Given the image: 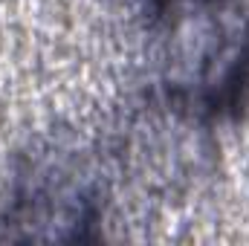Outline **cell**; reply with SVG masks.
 Wrapping results in <instances>:
<instances>
[{"instance_id": "cell-1", "label": "cell", "mask_w": 249, "mask_h": 246, "mask_svg": "<svg viewBox=\"0 0 249 246\" xmlns=\"http://www.w3.org/2000/svg\"><path fill=\"white\" fill-rule=\"evenodd\" d=\"M145 105L214 130L249 110V0H136Z\"/></svg>"}, {"instance_id": "cell-2", "label": "cell", "mask_w": 249, "mask_h": 246, "mask_svg": "<svg viewBox=\"0 0 249 246\" xmlns=\"http://www.w3.org/2000/svg\"><path fill=\"white\" fill-rule=\"evenodd\" d=\"M119 148L53 130L15 154L0 194V238L78 244L99 241L113 203Z\"/></svg>"}]
</instances>
